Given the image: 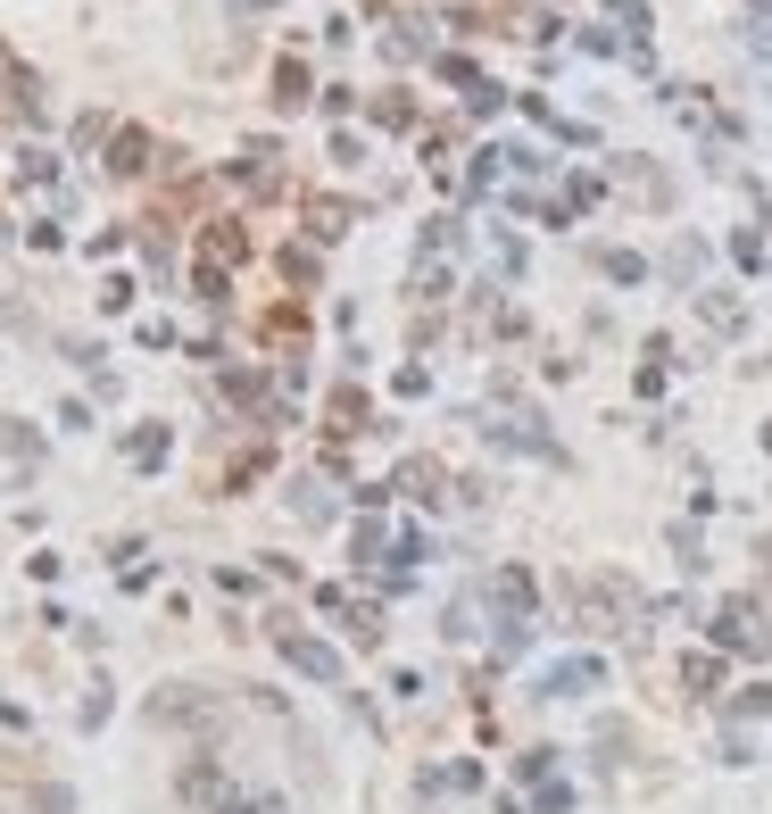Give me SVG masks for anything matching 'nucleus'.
Masks as SVG:
<instances>
[{
	"label": "nucleus",
	"instance_id": "nucleus-1",
	"mask_svg": "<svg viewBox=\"0 0 772 814\" xmlns=\"http://www.w3.org/2000/svg\"><path fill=\"white\" fill-rule=\"evenodd\" d=\"M573 606H582V632H615L623 615H631V590H623V582H582Z\"/></svg>",
	"mask_w": 772,
	"mask_h": 814
},
{
	"label": "nucleus",
	"instance_id": "nucleus-2",
	"mask_svg": "<svg viewBox=\"0 0 772 814\" xmlns=\"http://www.w3.org/2000/svg\"><path fill=\"white\" fill-rule=\"evenodd\" d=\"M291 648V665H300V673H316V682H333L340 665H333V648H316V640H283Z\"/></svg>",
	"mask_w": 772,
	"mask_h": 814
},
{
	"label": "nucleus",
	"instance_id": "nucleus-3",
	"mask_svg": "<svg viewBox=\"0 0 772 814\" xmlns=\"http://www.w3.org/2000/svg\"><path fill=\"white\" fill-rule=\"evenodd\" d=\"M723 640H731V648H756V640H764V632H756V606H731V615H723Z\"/></svg>",
	"mask_w": 772,
	"mask_h": 814
},
{
	"label": "nucleus",
	"instance_id": "nucleus-4",
	"mask_svg": "<svg viewBox=\"0 0 772 814\" xmlns=\"http://www.w3.org/2000/svg\"><path fill=\"white\" fill-rule=\"evenodd\" d=\"M598 682V665H557V673H548V690H557V699H566V690H590Z\"/></svg>",
	"mask_w": 772,
	"mask_h": 814
},
{
	"label": "nucleus",
	"instance_id": "nucleus-5",
	"mask_svg": "<svg viewBox=\"0 0 772 814\" xmlns=\"http://www.w3.org/2000/svg\"><path fill=\"white\" fill-rule=\"evenodd\" d=\"M598 266H606V275H615V283H640V275H648V266L631 258V249H598Z\"/></svg>",
	"mask_w": 772,
	"mask_h": 814
}]
</instances>
